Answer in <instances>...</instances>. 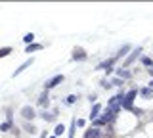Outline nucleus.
I'll list each match as a JSON object with an SVG mask.
<instances>
[{"label": "nucleus", "instance_id": "6e6552de", "mask_svg": "<svg viewBox=\"0 0 153 138\" xmlns=\"http://www.w3.org/2000/svg\"><path fill=\"white\" fill-rule=\"evenodd\" d=\"M132 48H134L132 44H123V46H121V48H119L117 52H115L113 56H115L117 60H124V58H126V56H128V54L132 52Z\"/></svg>", "mask_w": 153, "mask_h": 138}, {"label": "nucleus", "instance_id": "7ed1b4c3", "mask_svg": "<svg viewBox=\"0 0 153 138\" xmlns=\"http://www.w3.org/2000/svg\"><path fill=\"white\" fill-rule=\"evenodd\" d=\"M115 77H121L123 81H132L134 77H136V73H134V69L117 67V69H115Z\"/></svg>", "mask_w": 153, "mask_h": 138}, {"label": "nucleus", "instance_id": "c85d7f7f", "mask_svg": "<svg viewBox=\"0 0 153 138\" xmlns=\"http://www.w3.org/2000/svg\"><path fill=\"white\" fill-rule=\"evenodd\" d=\"M48 138H57V136H54V134H52V136H48Z\"/></svg>", "mask_w": 153, "mask_h": 138}, {"label": "nucleus", "instance_id": "a878e982", "mask_svg": "<svg viewBox=\"0 0 153 138\" xmlns=\"http://www.w3.org/2000/svg\"><path fill=\"white\" fill-rule=\"evenodd\" d=\"M12 134H13V136H19L21 132H19V128H17V127H13V128H12Z\"/></svg>", "mask_w": 153, "mask_h": 138}, {"label": "nucleus", "instance_id": "bb28decb", "mask_svg": "<svg viewBox=\"0 0 153 138\" xmlns=\"http://www.w3.org/2000/svg\"><path fill=\"white\" fill-rule=\"evenodd\" d=\"M147 75H149V77L153 79V69H147Z\"/></svg>", "mask_w": 153, "mask_h": 138}, {"label": "nucleus", "instance_id": "f8f14e48", "mask_svg": "<svg viewBox=\"0 0 153 138\" xmlns=\"http://www.w3.org/2000/svg\"><path fill=\"white\" fill-rule=\"evenodd\" d=\"M33 63H35V58H29V60H25V61H23V63L19 65V67H17L16 71H13V77H17V75H21L23 71H25L27 67H31Z\"/></svg>", "mask_w": 153, "mask_h": 138}, {"label": "nucleus", "instance_id": "f3484780", "mask_svg": "<svg viewBox=\"0 0 153 138\" xmlns=\"http://www.w3.org/2000/svg\"><path fill=\"white\" fill-rule=\"evenodd\" d=\"M23 128H25L27 134H36V132H38V128L33 125V123H23Z\"/></svg>", "mask_w": 153, "mask_h": 138}, {"label": "nucleus", "instance_id": "412c9836", "mask_svg": "<svg viewBox=\"0 0 153 138\" xmlns=\"http://www.w3.org/2000/svg\"><path fill=\"white\" fill-rule=\"evenodd\" d=\"M23 42H25L27 46H29V44H33V42H35V33H27V35L23 37Z\"/></svg>", "mask_w": 153, "mask_h": 138}, {"label": "nucleus", "instance_id": "dca6fc26", "mask_svg": "<svg viewBox=\"0 0 153 138\" xmlns=\"http://www.w3.org/2000/svg\"><path fill=\"white\" fill-rule=\"evenodd\" d=\"M75 131H76V117L71 119V125H69V132H67V138H75Z\"/></svg>", "mask_w": 153, "mask_h": 138}, {"label": "nucleus", "instance_id": "423d86ee", "mask_svg": "<svg viewBox=\"0 0 153 138\" xmlns=\"http://www.w3.org/2000/svg\"><path fill=\"white\" fill-rule=\"evenodd\" d=\"M71 60H73V61H86V60H88V54H86L84 48L75 46V48H73V54H71Z\"/></svg>", "mask_w": 153, "mask_h": 138}, {"label": "nucleus", "instance_id": "4be33fe9", "mask_svg": "<svg viewBox=\"0 0 153 138\" xmlns=\"http://www.w3.org/2000/svg\"><path fill=\"white\" fill-rule=\"evenodd\" d=\"M12 54V46H4V48H0V58H6V56Z\"/></svg>", "mask_w": 153, "mask_h": 138}, {"label": "nucleus", "instance_id": "f257e3e1", "mask_svg": "<svg viewBox=\"0 0 153 138\" xmlns=\"http://www.w3.org/2000/svg\"><path fill=\"white\" fill-rule=\"evenodd\" d=\"M142 52H143V46H134L132 52H130V54H128L126 58L123 60V65H121V67H124V69H130L132 65L136 63V61H140V58L143 56Z\"/></svg>", "mask_w": 153, "mask_h": 138}, {"label": "nucleus", "instance_id": "9d476101", "mask_svg": "<svg viewBox=\"0 0 153 138\" xmlns=\"http://www.w3.org/2000/svg\"><path fill=\"white\" fill-rule=\"evenodd\" d=\"M138 96L143 98V100H153V88H149L146 84V87H140L138 88Z\"/></svg>", "mask_w": 153, "mask_h": 138}, {"label": "nucleus", "instance_id": "0eeeda50", "mask_svg": "<svg viewBox=\"0 0 153 138\" xmlns=\"http://www.w3.org/2000/svg\"><path fill=\"white\" fill-rule=\"evenodd\" d=\"M57 115H59V111L54 107L52 111H48V109H44V111L40 113V119L42 121H46V123H54V121H57Z\"/></svg>", "mask_w": 153, "mask_h": 138}, {"label": "nucleus", "instance_id": "a211bd4d", "mask_svg": "<svg viewBox=\"0 0 153 138\" xmlns=\"http://www.w3.org/2000/svg\"><path fill=\"white\" fill-rule=\"evenodd\" d=\"M76 100H79V96H76V94H69V96H65L63 104H65V106H75Z\"/></svg>", "mask_w": 153, "mask_h": 138}, {"label": "nucleus", "instance_id": "9b49d317", "mask_svg": "<svg viewBox=\"0 0 153 138\" xmlns=\"http://www.w3.org/2000/svg\"><path fill=\"white\" fill-rule=\"evenodd\" d=\"M102 111H103V106H102V104H100V102H98V104H94V106L90 107V115H88V117H90V121L98 119L100 115H102Z\"/></svg>", "mask_w": 153, "mask_h": 138}, {"label": "nucleus", "instance_id": "2eb2a0df", "mask_svg": "<svg viewBox=\"0 0 153 138\" xmlns=\"http://www.w3.org/2000/svg\"><path fill=\"white\" fill-rule=\"evenodd\" d=\"M16 127L12 121H4V123H0V132H12V128Z\"/></svg>", "mask_w": 153, "mask_h": 138}, {"label": "nucleus", "instance_id": "cd10ccee", "mask_svg": "<svg viewBox=\"0 0 153 138\" xmlns=\"http://www.w3.org/2000/svg\"><path fill=\"white\" fill-rule=\"evenodd\" d=\"M147 87H149V88H153V79L149 81V83H147Z\"/></svg>", "mask_w": 153, "mask_h": 138}, {"label": "nucleus", "instance_id": "20e7f679", "mask_svg": "<svg viewBox=\"0 0 153 138\" xmlns=\"http://www.w3.org/2000/svg\"><path fill=\"white\" fill-rule=\"evenodd\" d=\"M19 115L29 123V121H33V119L36 117V111H35V107H33V106H23L21 109H19Z\"/></svg>", "mask_w": 153, "mask_h": 138}, {"label": "nucleus", "instance_id": "b1692460", "mask_svg": "<svg viewBox=\"0 0 153 138\" xmlns=\"http://www.w3.org/2000/svg\"><path fill=\"white\" fill-rule=\"evenodd\" d=\"M132 113H134L136 117H143V113H146V111H143L142 107H134V109H132Z\"/></svg>", "mask_w": 153, "mask_h": 138}, {"label": "nucleus", "instance_id": "6ab92c4d", "mask_svg": "<svg viewBox=\"0 0 153 138\" xmlns=\"http://www.w3.org/2000/svg\"><path fill=\"white\" fill-rule=\"evenodd\" d=\"M100 87H102L103 90H111L113 87H111V81H109L107 77H102L100 79Z\"/></svg>", "mask_w": 153, "mask_h": 138}, {"label": "nucleus", "instance_id": "1a4fd4ad", "mask_svg": "<svg viewBox=\"0 0 153 138\" xmlns=\"http://www.w3.org/2000/svg\"><path fill=\"white\" fill-rule=\"evenodd\" d=\"M36 104L40 107H50V92H48V90H44V92L40 94V96H38V100H36Z\"/></svg>", "mask_w": 153, "mask_h": 138}, {"label": "nucleus", "instance_id": "4468645a", "mask_svg": "<svg viewBox=\"0 0 153 138\" xmlns=\"http://www.w3.org/2000/svg\"><path fill=\"white\" fill-rule=\"evenodd\" d=\"M42 48H44L42 44H38V42H33V44L25 46V52H27V54H33V52H38V50H42Z\"/></svg>", "mask_w": 153, "mask_h": 138}, {"label": "nucleus", "instance_id": "ddd939ff", "mask_svg": "<svg viewBox=\"0 0 153 138\" xmlns=\"http://www.w3.org/2000/svg\"><path fill=\"white\" fill-rule=\"evenodd\" d=\"M109 81H111V87H113V88H117V90L124 88V83H126V81H123L121 77H115V75H113V77L109 79Z\"/></svg>", "mask_w": 153, "mask_h": 138}, {"label": "nucleus", "instance_id": "f03ea898", "mask_svg": "<svg viewBox=\"0 0 153 138\" xmlns=\"http://www.w3.org/2000/svg\"><path fill=\"white\" fill-rule=\"evenodd\" d=\"M136 98H138V88L126 90V94H124V100H123V111H130V113H132V109L136 107V106H134Z\"/></svg>", "mask_w": 153, "mask_h": 138}, {"label": "nucleus", "instance_id": "5701e85b", "mask_svg": "<svg viewBox=\"0 0 153 138\" xmlns=\"http://www.w3.org/2000/svg\"><path fill=\"white\" fill-rule=\"evenodd\" d=\"M88 102L92 104V106H94V104H98V92H92V94H88Z\"/></svg>", "mask_w": 153, "mask_h": 138}, {"label": "nucleus", "instance_id": "39448f33", "mask_svg": "<svg viewBox=\"0 0 153 138\" xmlns=\"http://www.w3.org/2000/svg\"><path fill=\"white\" fill-rule=\"evenodd\" d=\"M63 81H65V77H63V75H54L52 79H48L46 83H44V90H48V92H50L52 88H56L57 84H61Z\"/></svg>", "mask_w": 153, "mask_h": 138}, {"label": "nucleus", "instance_id": "aec40b11", "mask_svg": "<svg viewBox=\"0 0 153 138\" xmlns=\"http://www.w3.org/2000/svg\"><path fill=\"white\" fill-rule=\"evenodd\" d=\"M65 131H67V128H65V125H63V123H57V125H56V128H54V136H61Z\"/></svg>", "mask_w": 153, "mask_h": 138}, {"label": "nucleus", "instance_id": "393cba45", "mask_svg": "<svg viewBox=\"0 0 153 138\" xmlns=\"http://www.w3.org/2000/svg\"><path fill=\"white\" fill-rule=\"evenodd\" d=\"M76 127H79V128H84L86 127V121H84V119H76Z\"/></svg>", "mask_w": 153, "mask_h": 138}]
</instances>
